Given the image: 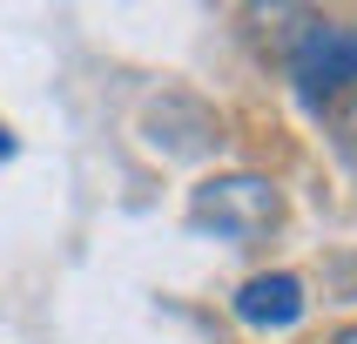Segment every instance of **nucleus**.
<instances>
[{
	"instance_id": "f257e3e1",
	"label": "nucleus",
	"mask_w": 357,
	"mask_h": 344,
	"mask_svg": "<svg viewBox=\"0 0 357 344\" xmlns=\"http://www.w3.org/2000/svg\"><path fill=\"white\" fill-rule=\"evenodd\" d=\"M189 223L222 237V243H236V250H250V243H263L283 223V196H277V182L243 176V169L236 176H209L189 196Z\"/></svg>"
},
{
	"instance_id": "f03ea898",
	"label": "nucleus",
	"mask_w": 357,
	"mask_h": 344,
	"mask_svg": "<svg viewBox=\"0 0 357 344\" xmlns=\"http://www.w3.org/2000/svg\"><path fill=\"white\" fill-rule=\"evenodd\" d=\"M290 81L310 108H331L337 95H357V27L351 20H310L290 40Z\"/></svg>"
},
{
	"instance_id": "7ed1b4c3",
	"label": "nucleus",
	"mask_w": 357,
	"mask_h": 344,
	"mask_svg": "<svg viewBox=\"0 0 357 344\" xmlns=\"http://www.w3.org/2000/svg\"><path fill=\"white\" fill-rule=\"evenodd\" d=\"M229 304H236V317L250 324V331H290V324L303 317V277L263 270V277H250Z\"/></svg>"
},
{
	"instance_id": "20e7f679",
	"label": "nucleus",
	"mask_w": 357,
	"mask_h": 344,
	"mask_svg": "<svg viewBox=\"0 0 357 344\" xmlns=\"http://www.w3.org/2000/svg\"><path fill=\"white\" fill-rule=\"evenodd\" d=\"M14 156V128H7V121H0V162Z\"/></svg>"
},
{
	"instance_id": "39448f33",
	"label": "nucleus",
	"mask_w": 357,
	"mask_h": 344,
	"mask_svg": "<svg viewBox=\"0 0 357 344\" xmlns=\"http://www.w3.org/2000/svg\"><path fill=\"white\" fill-rule=\"evenodd\" d=\"M337 344H357V324H344V331H337Z\"/></svg>"
}]
</instances>
